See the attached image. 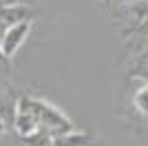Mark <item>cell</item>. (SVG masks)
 I'll use <instances>...</instances> for the list:
<instances>
[{
    "label": "cell",
    "mask_w": 148,
    "mask_h": 146,
    "mask_svg": "<svg viewBox=\"0 0 148 146\" xmlns=\"http://www.w3.org/2000/svg\"><path fill=\"white\" fill-rule=\"evenodd\" d=\"M31 27H33V20H20V22H13L5 29V36L0 40V49H2L7 60L20 51V47L25 44V40L31 33Z\"/></svg>",
    "instance_id": "cell-1"
},
{
    "label": "cell",
    "mask_w": 148,
    "mask_h": 146,
    "mask_svg": "<svg viewBox=\"0 0 148 146\" xmlns=\"http://www.w3.org/2000/svg\"><path fill=\"white\" fill-rule=\"evenodd\" d=\"M20 20H33L31 16V9L22 5H16V2H0V22L2 24H13V22H20Z\"/></svg>",
    "instance_id": "cell-2"
},
{
    "label": "cell",
    "mask_w": 148,
    "mask_h": 146,
    "mask_svg": "<svg viewBox=\"0 0 148 146\" xmlns=\"http://www.w3.org/2000/svg\"><path fill=\"white\" fill-rule=\"evenodd\" d=\"M135 51L137 53L130 60L128 73H130V78L139 80V82H148V44L142 49H135Z\"/></svg>",
    "instance_id": "cell-3"
},
{
    "label": "cell",
    "mask_w": 148,
    "mask_h": 146,
    "mask_svg": "<svg viewBox=\"0 0 148 146\" xmlns=\"http://www.w3.org/2000/svg\"><path fill=\"white\" fill-rule=\"evenodd\" d=\"M133 106L139 115L148 117V82H139V86L133 91Z\"/></svg>",
    "instance_id": "cell-4"
},
{
    "label": "cell",
    "mask_w": 148,
    "mask_h": 146,
    "mask_svg": "<svg viewBox=\"0 0 148 146\" xmlns=\"http://www.w3.org/2000/svg\"><path fill=\"white\" fill-rule=\"evenodd\" d=\"M5 131H7V120H5L2 115H0V135L5 133Z\"/></svg>",
    "instance_id": "cell-5"
},
{
    "label": "cell",
    "mask_w": 148,
    "mask_h": 146,
    "mask_svg": "<svg viewBox=\"0 0 148 146\" xmlns=\"http://www.w3.org/2000/svg\"><path fill=\"white\" fill-rule=\"evenodd\" d=\"M117 5H128V2H133V0H115Z\"/></svg>",
    "instance_id": "cell-6"
},
{
    "label": "cell",
    "mask_w": 148,
    "mask_h": 146,
    "mask_svg": "<svg viewBox=\"0 0 148 146\" xmlns=\"http://www.w3.org/2000/svg\"><path fill=\"white\" fill-rule=\"evenodd\" d=\"M2 62H7V58H5V53H2V49H0V64Z\"/></svg>",
    "instance_id": "cell-7"
},
{
    "label": "cell",
    "mask_w": 148,
    "mask_h": 146,
    "mask_svg": "<svg viewBox=\"0 0 148 146\" xmlns=\"http://www.w3.org/2000/svg\"><path fill=\"white\" fill-rule=\"evenodd\" d=\"M7 2H9V0H7Z\"/></svg>",
    "instance_id": "cell-8"
}]
</instances>
